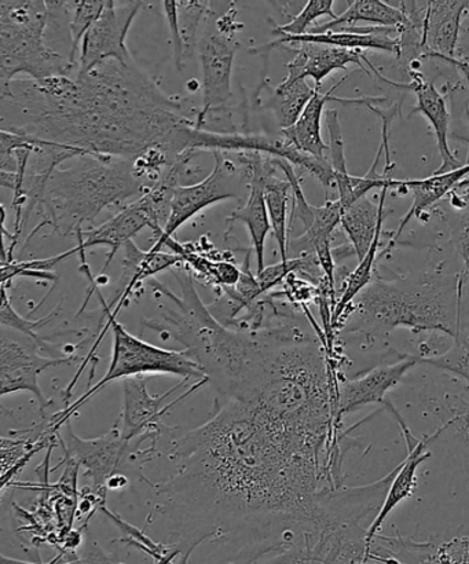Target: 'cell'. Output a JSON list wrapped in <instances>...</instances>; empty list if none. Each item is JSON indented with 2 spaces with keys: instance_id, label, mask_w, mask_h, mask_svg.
I'll use <instances>...</instances> for the list:
<instances>
[{
  "instance_id": "obj_1",
  "label": "cell",
  "mask_w": 469,
  "mask_h": 564,
  "mask_svg": "<svg viewBox=\"0 0 469 564\" xmlns=\"http://www.w3.org/2000/svg\"><path fill=\"white\" fill-rule=\"evenodd\" d=\"M327 367L283 352L258 378L218 395L201 427L173 442L174 474L152 485L154 512L170 523L176 555L206 541L248 535L257 557L305 561L318 539L338 436Z\"/></svg>"
},
{
  "instance_id": "obj_2",
  "label": "cell",
  "mask_w": 469,
  "mask_h": 564,
  "mask_svg": "<svg viewBox=\"0 0 469 564\" xmlns=\"http://www.w3.org/2000/svg\"><path fill=\"white\" fill-rule=\"evenodd\" d=\"M201 108L168 96L134 63L105 61L87 74L0 86L2 130L81 149L97 159L135 160L152 148L192 151Z\"/></svg>"
},
{
  "instance_id": "obj_3",
  "label": "cell",
  "mask_w": 469,
  "mask_h": 564,
  "mask_svg": "<svg viewBox=\"0 0 469 564\" xmlns=\"http://www.w3.org/2000/svg\"><path fill=\"white\" fill-rule=\"evenodd\" d=\"M461 274L429 272L373 279L341 317L338 329L367 339L405 328L462 340Z\"/></svg>"
},
{
  "instance_id": "obj_4",
  "label": "cell",
  "mask_w": 469,
  "mask_h": 564,
  "mask_svg": "<svg viewBox=\"0 0 469 564\" xmlns=\"http://www.w3.org/2000/svg\"><path fill=\"white\" fill-rule=\"evenodd\" d=\"M149 187L138 178L130 160L77 158L76 165L55 169L50 176L36 209L41 223L28 236L24 248L43 228H52L58 236H76L83 225L96 223L103 209L141 197Z\"/></svg>"
},
{
  "instance_id": "obj_5",
  "label": "cell",
  "mask_w": 469,
  "mask_h": 564,
  "mask_svg": "<svg viewBox=\"0 0 469 564\" xmlns=\"http://www.w3.org/2000/svg\"><path fill=\"white\" fill-rule=\"evenodd\" d=\"M48 22L46 2H0V86L9 85L20 74L36 82L70 76L75 65L44 42Z\"/></svg>"
},
{
  "instance_id": "obj_6",
  "label": "cell",
  "mask_w": 469,
  "mask_h": 564,
  "mask_svg": "<svg viewBox=\"0 0 469 564\" xmlns=\"http://www.w3.org/2000/svg\"><path fill=\"white\" fill-rule=\"evenodd\" d=\"M94 292L97 293L98 301L101 302L105 315H107V326H105L102 336L108 328L112 329V359H110L108 372L98 381V384L88 390L74 405L65 408L64 411L55 413L54 416L50 419L52 420L54 431H59V429L74 416L77 409L85 405V403L96 395L99 390H102L103 387H107L118 379L124 380L145 375H174L181 376L184 380H208L200 365L186 351L165 350V348L149 345V343L131 335L130 332L124 328V325L118 323V319H116L118 317H114L112 312H110L109 304L105 301L102 293L99 292V286L92 288V290L88 292L86 302H88V299L91 297ZM101 339H99V341H101ZM97 346L92 347L91 356L96 352Z\"/></svg>"
},
{
  "instance_id": "obj_7",
  "label": "cell",
  "mask_w": 469,
  "mask_h": 564,
  "mask_svg": "<svg viewBox=\"0 0 469 564\" xmlns=\"http://www.w3.org/2000/svg\"><path fill=\"white\" fill-rule=\"evenodd\" d=\"M61 429H64V433H59V444L64 447L66 458L85 468L87 477L96 488H107L108 480L114 475H126L131 480H143L149 486L152 485L143 475V467L152 460L156 445L142 449V444L146 441L157 444L153 436L142 435L127 441L116 425L99 438L81 440L72 430L70 422H66Z\"/></svg>"
},
{
  "instance_id": "obj_8",
  "label": "cell",
  "mask_w": 469,
  "mask_h": 564,
  "mask_svg": "<svg viewBox=\"0 0 469 564\" xmlns=\"http://www.w3.org/2000/svg\"><path fill=\"white\" fill-rule=\"evenodd\" d=\"M215 167L206 180L197 184L176 187L171 213L163 235L154 240L152 252L163 251L164 242L174 236L175 231L185 225L203 209L217 203L240 198L244 189L250 191V182L242 164L225 158V152L215 151Z\"/></svg>"
},
{
  "instance_id": "obj_9",
  "label": "cell",
  "mask_w": 469,
  "mask_h": 564,
  "mask_svg": "<svg viewBox=\"0 0 469 564\" xmlns=\"http://www.w3.org/2000/svg\"><path fill=\"white\" fill-rule=\"evenodd\" d=\"M142 8L143 2L118 6V2L110 0L105 4L99 19L83 37L77 74H87L108 59H116L121 64L132 63L126 37Z\"/></svg>"
},
{
  "instance_id": "obj_10",
  "label": "cell",
  "mask_w": 469,
  "mask_h": 564,
  "mask_svg": "<svg viewBox=\"0 0 469 564\" xmlns=\"http://www.w3.org/2000/svg\"><path fill=\"white\" fill-rule=\"evenodd\" d=\"M184 380L179 386L174 387L165 394L156 397L149 394L148 379L145 376H137L123 380L124 392V406L121 411L123 417V425H121V435L127 441L135 440L138 436L151 435L154 440H159L160 435L167 431L168 427L163 423V417L171 409L178 405L185 398L193 394V392L203 389L204 386L209 383V380L198 381L192 389L185 392L178 400L165 403L170 395H173L176 390L184 387Z\"/></svg>"
},
{
  "instance_id": "obj_11",
  "label": "cell",
  "mask_w": 469,
  "mask_h": 564,
  "mask_svg": "<svg viewBox=\"0 0 469 564\" xmlns=\"http://www.w3.org/2000/svg\"><path fill=\"white\" fill-rule=\"evenodd\" d=\"M79 361L77 357L50 358L41 354V347L28 339L24 343L9 339L2 334L0 340V365H2V379H0V394L2 397L15 394L19 391H30L35 395L41 411L52 405V401L44 397L39 376L44 370L57 368L59 365H69Z\"/></svg>"
},
{
  "instance_id": "obj_12",
  "label": "cell",
  "mask_w": 469,
  "mask_h": 564,
  "mask_svg": "<svg viewBox=\"0 0 469 564\" xmlns=\"http://www.w3.org/2000/svg\"><path fill=\"white\" fill-rule=\"evenodd\" d=\"M384 409H388L390 413H393V416L400 424L407 446V457L399 467L395 468L394 478L391 480L383 506L380 508L378 516L374 517L371 527L368 529L367 541L369 550L372 549L374 539H377L380 529L383 528V524L388 521L391 512H393L401 502L411 499V497L415 495L417 488V469L424 462H427L428 458L432 457V453L428 452L429 442L437 440L445 431L443 427L439 429L438 433H435L432 436H424V438L417 440L415 438V435L411 433V430L407 429V425L404 420H402L400 412L394 408L393 402L389 401L385 403Z\"/></svg>"
},
{
  "instance_id": "obj_13",
  "label": "cell",
  "mask_w": 469,
  "mask_h": 564,
  "mask_svg": "<svg viewBox=\"0 0 469 564\" xmlns=\"http://www.w3.org/2000/svg\"><path fill=\"white\" fill-rule=\"evenodd\" d=\"M418 364L417 356H402L399 362L374 368L360 378L339 383L336 390V424H341L345 414L360 411L372 403L384 408L389 392Z\"/></svg>"
},
{
  "instance_id": "obj_14",
  "label": "cell",
  "mask_w": 469,
  "mask_h": 564,
  "mask_svg": "<svg viewBox=\"0 0 469 564\" xmlns=\"http://www.w3.org/2000/svg\"><path fill=\"white\" fill-rule=\"evenodd\" d=\"M239 42L234 36L211 33L204 37L200 46L203 65V107L197 118L211 110L230 108L231 74Z\"/></svg>"
},
{
  "instance_id": "obj_15",
  "label": "cell",
  "mask_w": 469,
  "mask_h": 564,
  "mask_svg": "<svg viewBox=\"0 0 469 564\" xmlns=\"http://www.w3.org/2000/svg\"><path fill=\"white\" fill-rule=\"evenodd\" d=\"M372 564H469V535L448 543H417L411 539L377 535L371 549Z\"/></svg>"
},
{
  "instance_id": "obj_16",
  "label": "cell",
  "mask_w": 469,
  "mask_h": 564,
  "mask_svg": "<svg viewBox=\"0 0 469 564\" xmlns=\"http://www.w3.org/2000/svg\"><path fill=\"white\" fill-rule=\"evenodd\" d=\"M290 43H316L324 44V46L358 50V52L380 50V52L393 53L396 57H401L400 31L394 30V28L374 25L369 28H345V30L324 33H306L302 36L280 35L273 42L250 48V53L268 58L274 48L286 46Z\"/></svg>"
},
{
  "instance_id": "obj_17",
  "label": "cell",
  "mask_w": 469,
  "mask_h": 564,
  "mask_svg": "<svg viewBox=\"0 0 469 564\" xmlns=\"http://www.w3.org/2000/svg\"><path fill=\"white\" fill-rule=\"evenodd\" d=\"M345 76L336 86L330 88L327 93L319 90L314 94L312 101L308 102L305 110L291 129L281 130L286 140L295 143L301 151L312 154L314 158L328 159L329 147L323 140L321 134V120L324 115L325 105L328 102H339L341 105H360V107H373V105L382 104L385 101L383 97H367V98H341L334 97L332 94L336 88H339L347 80Z\"/></svg>"
},
{
  "instance_id": "obj_18",
  "label": "cell",
  "mask_w": 469,
  "mask_h": 564,
  "mask_svg": "<svg viewBox=\"0 0 469 564\" xmlns=\"http://www.w3.org/2000/svg\"><path fill=\"white\" fill-rule=\"evenodd\" d=\"M146 228L152 229L153 235L157 231L151 212H149L145 203L140 197L121 209L108 223L96 226L92 229L83 230V246H85L86 250H90L92 247L108 248L107 262H105L101 272V275H103L120 248L124 247L127 242L134 240L138 234Z\"/></svg>"
},
{
  "instance_id": "obj_19",
  "label": "cell",
  "mask_w": 469,
  "mask_h": 564,
  "mask_svg": "<svg viewBox=\"0 0 469 564\" xmlns=\"http://www.w3.org/2000/svg\"><path fill=\"white\" fill-rule=\"evenodd\" d=\"M407 72H410L411 76V83H407V91L415 93L417 97V107L411 110L410 116L415 113L426 116L433 126L435 137H437L443 164H440L438 171H435V174H445L460 169L462 164L457 160L449 147L450 113L446 97L421 70L407 69Z\"/></svg>"
},
{
  "instance_id": "obj_20",
  "label": "cell",
  "mask_w": 469,
  "mask_h": 564,
  "mask_svg": "<svg viewBox=\"0 0 469 564\" xmlns=\"http://www.w3.org/2000/svg\"><path fill=\"white\" fill-rule=\"evenodd\" d=\"M469 2H426L422 28L423 58H456L460 28Z\"/></svg>"
},
{
  "instance_id": "obj_21",
  "label": "cell",
  "mask_w": 469,
  "mask_h": 564,
  "mask_svg": "<svg viewBox=\"0 0 469 564\" xmlns=\"http://www.w3.org/2000/svg\"><path fill=\"white\" fill-rule=\"evenodd\" d=\"M291 52L299 54L303 58V75L312 77L319 90L325 77L335 70H346L349 65L357 64L368 75H377L378 79L388 83V79L380 74L367 55L358 50H347L334 46H324L316 43H290Z\"/></svg>"
},
{
  "instance_id": "obj_22",
  "label": "cell",
  "mask_w": 469,
  "mask_h": 564,
  "mask_svg": "<svg viewBox=\"0 0 469 564\" xmlns=\"http://www.w3.org/2000/svg\"><path fill=\"white\" fill-rule=\"evenodd\" d=\"M469 158V153H468ZM469 178V162L461 165L460 169L449 171L445 174H434L426 180H406L401 181V187L407 193H412L413 203L410 212L405 215V218L401 220L399 230L391 237L388 247L384 248L382 256L391 252L396 246V241L400 240L402 231L405 230L406 226L410 225L413 218H421L423 213H426L428 208H432L435 203L443 200L445 196L450 195L451 192H456L462 182Z\"/></svg>"
},
{
  "instance_id": "obj_23",
  "label": "cell",
  "mask_w": 469,
  "mask_h": 564,
  "mask_svg": "<svg viewBox=\"0 0 469 564\" xmlns=\"http://www.w3.org/2000/svg\"><path fill=\"white\" fill-rule=\"evenodd\" d=\"M182 263H184V259L174 252L142 251L134 240L127 242L124 246L123 275L120 280L123 290L114 299V303H118V307L112 312L114 317H118L121 307L126 306L132 293L143 281L154 278V274L163 272V270H173Z\"/></svg>"
},
{
  "instance_id": "obj_24",
  "label": "cell",
  "mask_w": 469,
  "mask_h": 564,
  "mask_svg": "<svg viewBox=\"0 0 469 564\" xmlns=\"http://www.w3.org/2000/svg\"><path fill=\"white\" fill-rule=\"evenodd\" d=\"M389 191L388 187L382 191L378 204L372 203L368 197H362L361 200L345 209L343 217H341V228L349 237L351 247L355 248L360 262L371 251L374 239L383 229L384 219L388 217L384 206Z\"/></svg>"
},
{
  "instance_id": "obj_25",
  "label": "cell",
  "mask_w": 469,
  "mask_h": 564,
  "mask_svg": "<svg viewBox=\"0 0 469 564\" xmlns=\"http://www.w3.org/2000/svg\"><path fill=\"white\" fill-rule=\"evenodd\" d=\"M250 191L244 206L231 213L226 219V224L233 228L234 223L246 224L250 231L252 250L255 252L258 273L263 272L264 268V250H266V239L272 224H270L266 198H264V189L261 178L257 174L250 176Z\"/></svg>"
},
{
  "instance_id": "obj_26",
  "label": "cell",
  "mask_w": 469,
  "mask_h": 564,
  "mask_svg": "<svg viewBox=\"0 0 469 564\" xmlns=\"http://www.w3.org/2000/svg\"><path fill=\"white\" fill-rule=\"evenodd\" d=\"M357 22H369L374 26L394 28V30L400 31V35L412 25L400 8H394V6L382 2V0H357V2H350L349 9L336 17V20L314 26L307 33L345 30V28L355 26Z\"/></svg>"
},
{
  "instance_id": "obj_27",
  "label": "cell",
  "mask_w": 469,
  "mask_h": 564,
  "mask_svg": "<svg viewBox=\"0 0 469 564\" xmlns=\"http://www.w3.org/2000/svg\"><path fill=\"white\" fill-rule=\"evenodd\" d=\"M317 88L307 85L306 79L286 76L274 88L272 98L264 108L272 109L281 130L291 129L299 120L303 110L312 101Z\"/></svg>"
},
{
  "instance_id": "obj_28",
  "label": "cell",
  "mask_w": 469,
  "mask_h": 564,
  "mask_svg": "<svg viewBox=\"0 0 469 564\" xmlns=\"http://www.w3.org/2000/svg\"><path fill=\"white\" fill-rule=\"evenodd\" d=\"M79 253V247L72 248V250L59 253L57 257L46 259H31L24 262H10L2 263V285H8L9 282L15 278H28L35 280L52 281L53 285L58 282V274L52 272L58 263L65 259Z\"/></svg>"
},
{
  "instance_id": "obj_29",
  "label": "cell",
  "mask_w": 469,
  "mask_h": 564,
  "mask_svg": "<svg viewBox=\"0 0 469 564\" xmlns=\"http://www.w3.org/2000/svg\"><path fill=\"white\" fill-rule=\"evenodd\" d=\"M54 310V312L50 313L46 318L42 319H26L21 317L19 313L15 312L13 306H11L10 297L8 295V286L2 285V307H0V323L2 325L8 326L10 329L19 330L20 334L25 335L28 339L35 341L41 350L52 352L53 348H57V346H52L50 343L44 339V337L39 336L37 330L43 328L44 325H47L50 321H52L55 315H57L58 310Z\"/></svg>"
},
{
  "instance_id": "obj_30",
  "label": "cell",
  "mask_w": 469,
  "mask_h": 564,
  "mask_svg": "<svg viewBox=\"0 0 469 564\" xmlns=\"http://www.w3.org/2000/svg\"><path fill=\"white\" fill-rule=\"evenodd\" d=\"M105 0H79L74 2L72 19L69 22V35L72 41L68 58L76 66V52L86 33L101 15L105 8Z\"/></svg>"
},
{
  "instance_id": "obj_31",
  "label": "cell",
  "mask_w": 469,
  "mask_h": 564,
  "mask_svg": "<svg viewBox=\"0 0 469 564\" xmlns=\"http://www.w3.org/2000/svg\"><path fill=\"white\" fill-rule=\"evenodd\" d=\"M334 4V0H310V2H307L305 8H303L301 13L294 17V20L288 22V24H274L273 33L275 36L306 35L308 28H310L313 22L317 21L319 17L329 15L330 19L336 20L338 14H335Z\"/></svg>"
},
{
  "instance_id": "obj_32",
  "label": "cell",
  "mask_w": 469,
  "mask_h": 564,
  "mask_svg": "<svg viewBox=\"0 0 469 564\" xmlns=\"http://www.w3.org/2000/svg\"><path fill=\"white\" fill-rule=\"evenodd\" d=\"M179 28L185 47V59L190 58L196 47L197 28L204 17L211 13V2H178Z\"/></svg>"
},
{
  "instance_id": "obj_33",
  "label": "cell",
  "mask_w": 469,
  "mask_h": 564,
  "mask_svg": "<svg viewBox=\"0 0 469 564\" xmlns=\"http://www.w3.org/2000/svg\"><path fill=\"white\" fill-rule=\"evenodd\" d=\"M418 362L456 375L469 386V347L465 340L455 341L448 350L437 354V356L418 357Z\"/></svg>"
},
{
  "instance_id": "obj_34",
  "label": "cell",
  "mask_w": 469,
  "mask_h": 564,
  "mask_svg": "<svg viewBox=\"0 0 469 564\" xmlns=\"http://www.w3.org/2000/svg\"><path fill=\"white\" fill-rule=\"evenodd\" d=\"M325 119H327L329 132L328 160L334 169L335 181L345 178V176L350 174L347 171L346 147L343 135H341L338 110L328 109Z\"/></svg>"
},
{
  "instance_id": "obj_35",
  "label": "cell",
  "mask_w": 469,
  "mask_h": 564,
  "mask_svg": "<svg viewBox=\"0 0 469 564\" xmlns=\"http://www.w3.org/2000/svg\"><path fill=\"white\" fill-rule=\"evenodd\" d=\"M443 408L450 414L449 420H446L443 427L445 430H454L456 435L459 436L462 446H465L468 453L469 464V402L460 397L448 395Z\"/></svg>"
},
{
  "instance_id": "obj_36",
  "label": "cell",
  "mask_w": 469,
  "mask_h": 564,
  "mask_svg": "<svg viewBox=\"0 0 469 564\" xmlns=\"http://www.w3.org/2000/svg\"><path fill=\"white\" fill-rule=\"evenodd\" d=\"M0 564H124L114 560L112 555L107 554L101 546H99L96 541H88V543L83 546L81 554L79 556H74L72 560L66 561L64 563L58 562H48L43 563L41 560L36 562H21L17 560H11V557L2 555L0 557Z\"/></svg>"
},
{
  "instance_id": "obj_37",
  "label": "cell",
  "mask_w": 469,
  "mask_h": 564,
  "mask_svg": "<svg viewBox=\"0 0 469 564\" xmlns=\"http://www.w3.org/2000/svg\"><path fill=\"white\" fill-rule=\"evenodd\" d=\"M163 8L170 25L171 41H173L175 66L176 69L182 70L185 64V47L181 36L178 2L165 0Z\"/></svg>"
},
{
  "instance_id": "obj_38",
  "label": "cell",
  "mask_w": 469,
  "mask_h": 564,
  "mask_svg": "<svg viewBox=\"0 0 469 564\" xmlns=\"http://www.w3.org/2000/svg\"><path fill=\"white\" fill-rule=\"evenodd\" d=\"M451 240L469 274V204L466 209L457 213L451 224Z\"/></svg>"
},
{
  "instance_id": "obj_39",
  "label": "cell",
  "mask_w": 469,
  "mask_h": 564,
  "mask_svg": "<svg viewBox=\"0 0 469 564\" xmlns=\"http://www.w3.org/2000/svg\"><path fill=\"white\" fill-rule=\"evenodd\" d=\"M446 63H449L451 65H455L457 69H460L462 74H465L466 79L468 82V90H469V63L467 61H461L457 58H451L446 61Z\"/></svg>"
},
{
  "instance_id": "obj_40",
  "label": "cell",
  "mask_w": 469,
  "mask_h": 564,
  "mask_svg": "<svg viewBox=\"0 0 469 564\" xmlns=\"http://www.w3.org/2000/svg\"><path fill=\"white\" fill-rule=\"evenodd\" d=\"M468 119H469V113H468ZM451 138H454V140H457V141L469 143V134L462 135V137H451Z\"/></svg>"
},
{
  "instance_id": "obj_41",
  "label": "cell",
  "mask_w": 469,
  "mask_h": 564,
  "mask_svg": "<svg viewBox=\"0 0 469 564\" xmlns=\"http://www.w3.org/2000/svg\"><path fill=\"white\" fill-rule=\"evenodd\" d=\"M299 564H324V563L317 562V561H305V562H302Z\"/></svg>"
},
{
  "instance_id": "obj_42",
  "label": "cell",
  "mask_w": 469,
  "mask_h": 564,
  "mask_svg": "<svg viewBox=\"0 0 469 564\" xmlns=\"http://www.w3.org/2000/svg\"><path fill=\"white\" fill-rule=\"evenodd\" d=\"M165 564H174V563H173V562H167V563H165Z\"/></svg>"
}]
</instances>
